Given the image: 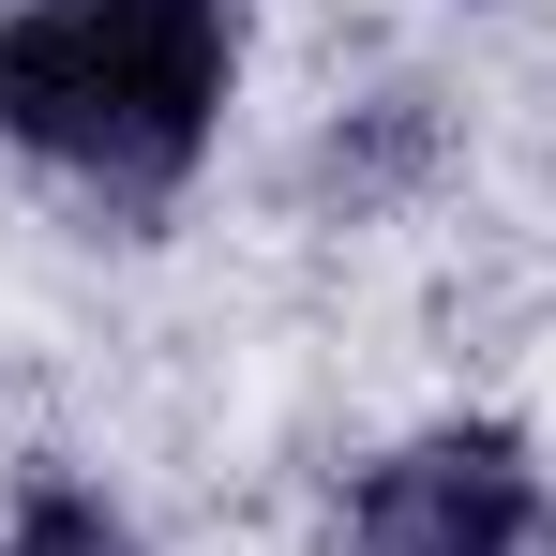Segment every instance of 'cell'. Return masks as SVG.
Masks as SVG:
<instances>
[{
	"mask_svg": "<svg viewBox=\"0 0 556 556\" xmlns=\"http://www.w3.org/2000/svg\"><path fill=\"white\" fill-rule=\"evenodd\" d=\"M226 91V0H46L0 15V136L105 166V181H166L211 136Z\"/></svg>",
	"mask_w": 556,
	"mask_h": 556,
	"instance_id": "1",
	"label": "cell"
},
{
	"mask_svg": "<svg viewBox=\"0 0 556 556\" xmlns=\"http://www.w3.org/2000/svg\"><path fill=\"white\" fill-rule=\"evenodd\" d=\"M542 481L511 437H421L362 481V556H511Z\"/></svg>",
	"mask_w": 556,
	"mask_h": 556,
	"instance_id": "2",
	"label": "cell"
}]
</instances>
